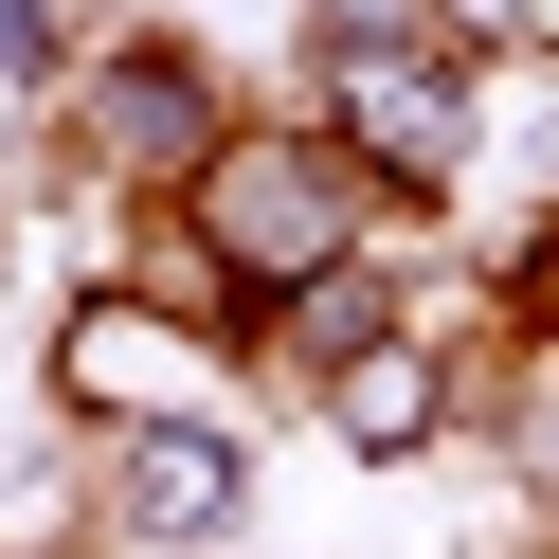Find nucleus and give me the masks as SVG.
Segmentation results:
<instances>
[{
    "mask_svg": "<svg viewBox=\"0 0 559 559\" xmlns=\"http://www.w3.org/2000/svg\"><path fill=\"white\" fill-rule=\"evenodd\" d=\"M0 271H19V217H0Z\"/></svg>",
    "mask_w": 559,
    "mask_h": 559,
    "instance_id": "obj_7",
    "label": "nucleus"
},
{
    "mask_svg": "<svg viewBox=\"0 0 559 559\" xmlns=\"http://www.w3.org/2000/svg\"><path fill=\"white\" fill-rule=\"evenodd\" d=\"M379 217H397V199H379V181H361V163H343L307 109H253L217 163H199V199H181V217H145V253H181V289H217V325L253 343L289 289L361 271V253H379Z\"/></svg>",
    "mask_w": 559,
    "mask_h": 559,
    "instance_id": "obj_1",
    "label": "nucleus"
},
{
    "mask_svg": "<svg viewBox=\"0 0 559 559\" xmlns=\"http://www.w3.org/2000/svg\"><path fill=\"white\" fill-rule=\"evenodd\" d=\"M91 523L127 559H199L253 523V433L235 415H163V433H91Z\"/></svg>",
    "mask_w": 559,
    "mask_h": 559,
    "instance_id": "obj_5",
    "label": "nucleus"
},
{
    "mask_svg": "<svg viewBox=\"0 0 559 559\" xmlns=\"http://www.w3.org/2000/svg\"><path fill=\"white\" fill-rule=\"evenodd\" d=\"M235 127H253V109H235V73L199 55V19H163V0H145V19H109V37L73 55V91H55V163H73L91 199H127V217H181L199 163H217Z\"/></svg>",
    "mask_w": 559,
    "mask_h": 559,
    "instance_id": "obj_2",
    "label": "nucleus"
},
{
    "mask_svg": "<svg viewBox=\"0 0 559 559\" xmlns=\"http://www.w3.org/2000/svg\"><path fill=\"white\" fill-rule=\"evenodd\" d=\"M289 109L325 127V145L361 163L397 217H451V199L487 181V55H451L433 19H379V37H307Z\"/></svg>",
    "mask_w": 559,
    "mask_h": 559,
    "instance_id": "obj_3",
    "label": "nucleus"
},
{
    "mask_svg": "<svg viewBox=\"0 0 559 559\" xmlns=\"http://www.w3.org/2000/svg\"><path fill=\"white\" fill-rule=\"evenodd\" d=\"M307 415H325V451H343V469H415V451L469 415V361H451V325L415 307V325H397V343H361V361H343Z\"/></svg>",
    "mask_w": 559,
    "mask_h": 559,
    "instance_id": "obj_6",
    "label": "nucleus"
},
{
    "mask_svg": "<svg viewBox=\"0 0 559 559\" xmlns=\"http://www.w3.org/2000/svg\"><path fill=\"white\" fill-rule=\"evenodd\" d=\"M37 397L73 415V433H163V415H235L253 397V343L199 325L145 271H91V289L55 307V343H37Z\"/></svg>",
    "mask_w": 559,
    "mask_h": 559,
    "instance_id": "obj_4",
    "label": "nucleus"
}]
</instances>
